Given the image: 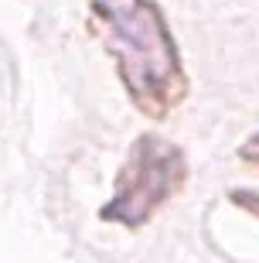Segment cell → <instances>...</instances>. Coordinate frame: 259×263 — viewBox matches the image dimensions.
<instances>
[{"label": "cell", "mask_w": 259, "mask_h": 263, "mask_svg": "<svg viewBox=\"0 0 259 263\" xmlns=\"http://www.w3.org/2000/svg\"><path fill=\"white\" fill-rule=\"evenodd\" d=\"M229 202L235 205V209H242L246 215L259 219V192H256V188H232V192H229Z\"/></svg>", "instance_id": "3"}, {"label": "cell", "mask_w": 259, "mask_h": 263, "mask_svg": "<svg viewBox=\"0 0 259 263\" xmlns=\"http://www.w3.org/2000/svg\"><path fill=\"white\" fill-rule=\"evenodd\" d=\"M126 96L147 120H167L188 99V72L154 0H86Z\"/></svg>", "instance_id": "1"}, {"label": "cell", "mask_w": 259, "mask_h": 263, "mask_svg": "<svg viewBox=\"0 0 259 263\" xmlns=\"http://www.w3.org/2000/svg\"><path fill=\"white\" fill-rule=\"evenodd\" d=\"M239 161L246 167H256L259 171V130L252 137H246V144H239Z\"/></svg>", "instance_id": "4"}, {"label": "cell", "mask_w": 259, "mask_h": 263, "mask_svg": "<svg viewBox=\"0 0 259 263\" xmlns=\"http://www.w3.org/2000/svg\"><path fill=\"white\" fill-rule=\"evenodd\" d=\"M188 185V154L157 134H140L130 144L113 178V192L99 209V222L119 229H144Z\"/></svg>", "instance_id": "2"}]
</instances>
